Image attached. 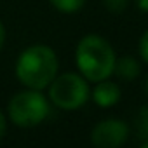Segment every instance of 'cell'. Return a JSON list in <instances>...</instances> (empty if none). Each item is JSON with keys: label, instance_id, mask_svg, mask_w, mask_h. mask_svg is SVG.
<instances>
[{"label": "cell", "instance_id": "obj_1", "mask_svg": "<svg viewBox=\"0 0 148 148\" xmlns=\"http://www.w3.org/2000/svg\"><path fill=\"white\" fill-rule=\"evenodd\" d=\"M58 56L49 45H32L25 49L16 63V75L28 89L42 91L58 75Z\"/></svg>", "mask_w": 148, "mask_h": 148}, {"label": "cell", "instance_id": "obj_2", "mask_svg": "<svg viewBox=\"0 0 148 148\" xmlns=\"http://www.w3.org/2000/svg\"><path fill=\"white\" fill-rule=\"evenodd\" d=\"M75 59L82 77H86L91 82L108 79L115 70L117 61L115 51L110 45V42L94 33L80 38V42L77 44Z\"/></svg>", "mask_w": 148, "mask_h": 148}, {"label": "cell", "instance_id": "obj_3", "mask_svg": "<svg viewBox=\"0 0 148 148\" xmlns=\"http://www.w3.org/2000/svg\"><path fill=\"white\" fill-rule=\"evenodd\" d=\"M9 119L18 127H35L49 115V103L37 89L14 94L9 101Z\"/></svg>", "mask_w": 148, "mask_h": 148}, {"label": "cell", "instance_id": "obj_4", "mask_svg": "<svg viewBox=\"0 0 148 148\" xmlns=\"http://www.w3.org/2000/svg\"><path fill=\"white\" fill-rule=\"evenodd\" d=\"M89 86L86 77L77 73H63L49 84V98L51 101L66 112L82 108L89 99Z\"/></svg>", "mask_w": 148, "mask_h": 148}, {"label": "cell", "instance_id": "obj_5", "mask_svg": "<svg viewBox=\"0 0 148 148\" xmlns=\"http://www.w3.org/2000/svg\"><path fill=\"white\" fill-rule=\"evenodd\" d=\"M129 138V127L124 120L106 119L98 122L91 132V143L98 148H119Z\"/></svg>", "mask_w": 148, "mask_h": 148}, {"label": "cell", "instance_id": "obj_6", "mask_svg": "<svg viewBox=\"0 0 148 148\" xmlns=\"http://www.w3.org/2000/svg\"><path fill=\"white\" fill-rule=\"evenodd\" d=\"M92 99H94V103L98 106L110 108V106L119 103V99H120V87L115 82L108 80V79L99 80L98 86L92 91Z\"/></svg>", "mask_w": 148, "mask_h": 148}, {"label": "cell", "instance_id": "obj_7", "mask_svg": "<svg viewBox=\"0 0 148 148\" xmlns=\"http://www.w3.org/2000/svg\"><path fill=\"white\" fill-rule=\"evenodd\" d=\"M113 71L119 75V79L132 82L139 75V63L132 56H124V58L115 61V70Z\"/></svg>", "mask_w": 148, "mask_h": 148}, {"label": "cell", "instance_id": "obj_8", "mask_svg": "<svg viewBox=\"0 0 148 148\" xmlns=\"http://www.w3.org/2000/svg\"><path fill=\"white\" fill-rule=\"evenodd\" d=\"M49 2L63 14H75L84 7L86 0H49Z\"/></svg>", "mask_w": 148, "mask_h": 148}, {"label": "cell", "instance_id": "obj_9", "mask_svg": "<svg viewBox=\"0 0 148 148\" xmlns=\"http://www.w3.org/2000/svg\"><path fill=\"white\" fill-rule=\"evenodd\" d=\"M136 127H138V136L141 141L148 139V106L141 108L138 120H136Z\"/></svg>", "mask_w": 148, "mask_h": 148}, {"label": "cell", "instance_id": "obj_10", "mask_svg": "<svg viewBox=\"0 0 148 148\" xmlns=\"http://www.w3.org/2000/svg\"><path fill=\"white\" fill-rule=\"evenodd\" d=\"M127 2L129 0H103V4L108 9V12H113V14L124 12L125 7H127Z\"/></svg>", "mask_w": 148, "mask_h": 148}, {"label": "cell", "instance_id": "obj_11", "mask_svg": "<svg viewBox=\"0 0 148 148\" xmlns=\"http://www.w3.org/2000/svg\"><path fill=\"white\" fill-rule=\"evenodd\" d=\"M139 54H141V58H143V61L145 63H148V30L141 35V38H139Z\"/></svg>", "mask_w": 148, "mask_h": 148}, {"label": "cell", "instance_id": "obj_12", "mask_svg": "<svg viewBox=\"0 0 148 148\" xmlns=\"http://www.w3.org/2000/svg\"><path fill=\"white\" fill-rule=\"evenodd\" d=\"M5 129H7V122H5V117H4V113L0 112V139L4 138V134H5Z\"/></svg>", "mask_w": 148, "mask_h": 148}, {"label": "cell", "instance_id": "obj_13", "mask_svg": "<svg viewBox=\"0 0 148 148\" xmlns=\"http://www.w3.org/2000/svg\"><path fill=\"white\" fill-rule=\"evenodd\" d=\"M136 5H138L139 11L148 12V0H136Z\"/></svg>", "mask_w": 148, "mask_h": 148}, {"label": "cell", "instance_id": "obj_14", "mask_svg": "<svg viewBox=\"0 0 148 148\" xmlns=\"http://www.w3.org/2000/svg\"><path fill=\"white\" fill-rule=\"evenodd\" d=\"M4 44H5V28H4L2 21H0V51H2Z\"/></svg>", "mask_w": 148, "mask_h": 148}, {"label": "cell", "instance_id": "obj_15", "mask_svg": "<svg viewBox=\"0 0 148 148\" xmlns=\"http://www.w3.org/2000/svg\"><path fill=\"white\" fill-rule=\"evenodd\" d=\"M141 146H143V148H148V139H145V141H141Z\"/></svg>", "mask_w": 148, "mask_h": 148}, {"label": "cell", "instance_id": "obj_16", "mask_svg": "<svg viewBox=\"0 0 148 148\" xmlns=\"http://www.w3.org/2000/svg\"><path fill=\"white\" fill-rule=\"evenodd\" d=\"M145 91H146V94H148V77H146V80H145Z\"/></svg>", "mask_w": 148, "mask_h": 148}]
</instances>
